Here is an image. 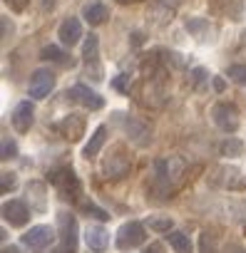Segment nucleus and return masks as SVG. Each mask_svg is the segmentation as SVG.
Wrapping results in <instances>:
<instances>
[{
	"mask_svg": "<svg viewBox=\"0 0 246 253\" xmlns=\"http://www.w3.org/2000/svg\"><path fill=\"white\" fill-rule=\"evenodd\" d=\"M184 171H187L184 159H179V157L159 159V162L154 164V184H157V189H159L164 196H172V191L179 186Z\"/></svg>",
	"mask_w": 246,
	"mask_h": 253,
	"instance_id": "1",
	"label": "nucleus"
},
{
	"mask_svg": "<svg viewBox=\"0 0 246 253\" xmlns=\"http://www.w3.org/2000/svg\"><path fill=\"white\" fill-rule=\"evenodd\" d=\"M130 167H132V159H130V154L125 152V147L114 144V147L109 149V154L104 157V162H102V174H104L107 179H122V176L130 171Z\"/></svg>",
	"mask_w": 246,
	"mask_h": 253,
	"instance_id": "2",
	"label": "nucleus"
},
{
	"mask_svg": "<svg viewBox=\"0 0 246 253\" xmlns=\"http://www.w3.org/2000/svg\"><path fill=\"white\" fill-rule=\"evenodd\" d=\"M57 226H60V248L55 253H75V248H77V221H75V216L67 213V211H60Z\"/></svg>",
	"mask_w": 246,
	"mask_h": 253,
	"instance_id": "3",
	"label": "nucleus"
},
{
	"mask_svg": "<svg viewBox=\"0 0 246 253\" xmlns=\"http://www.w3.org/2000/svg\"><path fill=\"white\" fill-rule=\"evenodd\" d=\"M211 119H214V124L219 126V129L226 132V134H234L239 129V109L231 102H216L211 107Z\"/></svg>",
	"mask_w": 246,
	"mask_h": 253,
	"instance_id": "4",
	"label": "nucleus"
},
{
	"mask_svg": "<svg viewBox=\"0 0 246 253\" xmlns=\"http://www.w3.org/2000/svg\"><path fill=\"white\" fill-rule=\"evenodd\" d=\"M145 241H147V231H145V223H140V221H127V223H122V228L117 231V248L119 251L137 248Z\"/></svg>",
	"mask_w": 246,
	"mask_h": 253,
	"instance_id": "5",
	"label": "nucleus"
},
{
	"mask_svg": "<svg viewBox=\"0 0 246 253\" xmlns=\"http://www.w3.org/2000/svg\"><path fill=\"white\" fill-rule=\"evenodd\" d=\"M117 119L122 122V129H125V134L130 137L132 144H137V147H147V144L152 142V129H149V126H147L142 119H137V117H127V114H119Z\"/></svg>",
	"mask_w": 246,
	"mask_h": 253,
	"instance_id": "6",
	"label": "nucleus"
},
{
	"mask_svg": "<svg viewBox=\"0 0 246 253\" xmlns=\"http://www.w3.org/2000/svg\"><path fill=\"white\" fill-rule=\"evenodd\" d=\"M50 181L57 186V191L65 196V199H77V194H80V181H77V176H75V171L70 169V167H60V169H52L50 171Z\"/></svg>",
	"mask_w": 246,
	"mask_h": 253,
	"instance_id": "7",
	"label": "nucleus"
},
{
	"mask_svg": "<svg viewBox=\"0 0 246 253\" xmlns=\"http://www.w3.org/2000/svg\"><path fill=\"white\" fill-rule=\"evenodd\" d=\"M177 8H179V0H152L149 8H147V20L152 25L162 28V25H167L174 18Z\"/></svg>",
	"mask_w": 246,
	"mask_h": 253,
	"instance_id": "8",
	"label": "nucleus"
},
{
	"mask_svg": "<svg viewBox=\"0 0 246 253\" xmlns=\"http://www.w3.org/2000/svg\"><path fill=\"white\" fill-rule=\"evenodd\" d=\"M55 87V72L52 70H35L33 77H30V97L33 99H45L50 94V89Z\"/></svg>",
	"mask_w": 246,
	"mask_h": 253,
	"instance_id": "9",
	"label": "nucleus"
},
{
	"mask_svg": "<svg viewBox=\"0 0 246 253\" xmlns=\"http://www.w3.org/2000/svg\"><path fill=\"white\" fill-rule=\"evenodd\" d=\"M52 241H55V228H50V226H45V223L33 226L30 231L23 233V243L30 246V248H38V251L48 248Z\"/></svg>",
	"mask_w": 246,
	"mask_h": 253,
	"instance_id": "10",
	"label": "nucleus"
},
{
	"mask_svg": "<svg viewBox=\"0 0 246 253\" xmlns=\"http://www.w3.org/2000/svg\"><path fill=\"white\" fill-rule=\"evenodd\" d=\"M3 218L10 223V226H25L30 221V209L25 201H18V199H10L3 204Z\"/></svg>",
	"mask_w": 246,
	"mask_h": 253,
	"instance_id": "11",
	"label": "nucleus"
},
{
	"mask_svg": "<svg viewBox=\"0 0 246 253\" xmlns=\"http://www.w3.org/2000/svg\"><path fill=\"white\" fill-rule=\"evenodd\" d=\"M67 94H70L77 104H82L85 109H92V112H95V109H102V107H104V99H102L95 89H90L87 84H75Z\"/></svg>",
	"mask_w": 246,
	"mask_h": 253,
	"instance_id": "12",
	"label": "nucleus"
},
{
	"mask_svg": "<svg viewBox=\"0 0 246 253\" xmlns=\"http://www.w3.org/2000/svg\"><path fill=\"white\" fill-rule=\"evenodd\" d=\"M57 35H60V42H62V45L72 47V45H77L80 38H82V23H80L77 18H65V20L60 23V28H57Z\"/></svg>",
	"mask_w": 246,
	"mask_h": 253,
	"instance_id": "13",
	"label": "nucleus"
},
{
	"mask_svg": "<svg viewBox=\"0 0 246 253\" xmlns=\"http://www.w3.org/2000/svg\"><path fill=\"white\" fill-rule=\"evenodd\" d=\"M57 129L65 134V139L77 142V139L85 134V117H82V114H67V117L57 124Z\"/></svg>",
	"mask_w": 246,
	"mask_h": 253,
	"instance_id": "14",
	"label": "nucleus"
},
{
	"mask_svg": "<svg viewBox=\"0 0 246 253\" xmlns=\"http://www.w3.org/2000/svg\"><path fill=\"white\" fill-rule=\"evenodd\" d=\"M10 119H13V126L18 132H28L33 126V119H35V107L30 102H18Z\"/></svg>",
	"mask_w": 246,
	"mask_h": 253,
	"instance_id": "15",
	"label": "nucleus"
},
{
	"mask_svg": "<svg viewBox=\"0 0 246 253\" xmlns=\"http://www.w3.org/2000/svg\"><path fill=\"white\" fill-rule=\"evenodd\" d=\"M85 241H87L90 251H95V253H104L107 246H109V233H107L102 226H90V228L85 231Z\"/></svg>",
	"mask_w": 246,
	"mask_h": 253,
	"instance_id": "16",
	"label": "nucleus"
},
{
	"mask_svg": "<svg viewBox=\"0 0 246 253\" xmlns=\"http://www.w3.org/2000/svg\"><path fill=\"white\" fill-rule=\"evenodd\" d=\"M82 15H85V20H87L90 25H102L109 13H107L104 3H99V0H90V3L82 5Z\"/></svg>",
	"mask_w": 246,
	"mask_h": 253,
	"instance_id": "17",
	"label": "nucleus"
},
{
	"mask_svg": "<svg viewBox=\"0 0 246 253\" xmlns=\"http://www.w3.org/2000/svg\"><path fill=\"white\" fill-rule=\"evenodd\" d=\"M104 142H107V126H104V124H99V126H97V129L92 132V137H90V142L85 144V152H82V154H85L87 159H92V157H97V154H99V149L104 147Z\"/></svg>",
	"mask_w": 246,
	"mask_h": 253,
	"instance_id": "18",
	"label": "nucleus"
},
{
	"mask_svg": "<svg viewBox=\"0 0 246 253\" xmlns=\"http://www.w3.org/2000/svg\"><path fill=\"white\" fill-rule=\"evenodd\" d=\"M167 241H169V246L174 248V253H192V241H189L187 233L172 231V233H167Z\"/></svg>",
	"mask_w": 246,
	"mask_h": 253,
	"instance_id": "19",
	"label": "nucleus"
},
{
	"mask_svg": "<svg viewBox=\"0 0 246 253\" xmlns=\"http://www.w3.org/2000/svg\"><path fill=\"white\" fill-rule=\"evenodd\" d=\"M219 152H221V157H241L244 154V142L229 137V139H224L219 144Z\"/></svg>",
	"mask_w": 246,
	"mask_h": 253,
	"instance_id": "20",
	"label": "nucleus"
},
{
	"mask_svg": "<svg viewBox=\"0 0 246 253\" xmlns=\"http://www.w3.org/2000/svg\"><path fill=\"white\" fill-rule=\"evenodd\" d=\"M97 50H99V40H97V35H87L85 47H82L85 65H87V62H97Z\"/></svg>",
	"mask_w": 246,
	"mask_h": 253,
	"instance_id": "21",
	"label": "nucleus"
},
{
	"mask_svg": "<svg viewBox=\"0 0 246 253\" xmlns=\"http://www.w3.org/2000/svg\"><path fill=\"white\" fill-rule=\"evenodd\" d=\"M187 30H192V33H197V40H201V42H204V40H206V38H204V30H206V33H211L214 28L209 25V20H201V18H194V20H187Z\"/></svg>",
	"mask_w": 246,
	"mask_h": 253,
	"instance_id": "22",
	"label": "nucleus"
},
{
	"mask_svg": "<svg viewBox=\"0 0 246 253\" xmlns=\"http://www.w3.org/2000/svg\"><path fill=\"white\" fill-rule=\"evenodd\" d=\"M15 157H18V144L5 134V137H3V144H0V159L8 162V159H15Z\"/></svg>",
	"mask_w": 246,
	"mask_h": 253,
	"instance_id": "23",
	"label": "nucleus"
},
{
	"mask_svg": "<svg viewBox=\"0 0 246 253\" xmlns=\"http://www.w3.org/2000/svg\"><path fill=\"white\" fill-rule=\"evenodd\" d=\"M40 57H43V60H50V62H65V52H62L57 45H48V47H43Z\"/></svg>",
	"mask_w": 246,
	"mask_h": 253,
	"instance_id": "24",
	"label": "nucleus"
},
{
	"mask_svg": "<svg viewBox=\"0 0 246 253\" xmlns=\"http://www.w3.org/2000/svg\"><path fill=\"white\" fill-rule=\"evenodd\" d=\"M189 80H192V87L194 89H204V82H209V72L204 67H194L192 75H189Z\"/></svg>",
	"mask_w": 246,
	"mask_h": 253,
	"instance_id": "25",
	"label": "nucleus"
},
{
	"mask_svg": "<svg viewBox=\"0 0 246 253\" xmlns=\"http://www.w3.org/2000/svg\"><path fill=\"white\" fill-rule=\"evenodd\" d=\"M82 211H85L87 216H92V218H99V221H109V213H107L104 209L95 206L92 201H82Z\"/></svg>",
	"mask_w": 246,
	"mask_h": 253,
	"instance_id": "26",
	"label": "nucleus"
},
{
	"mask_svg": "<svg viewBox=\"0 0 246 253\" xmlns=\"http://www.w3.org/2000/svg\"><path fill=\"white\" fill-rule=\"evenodd\" d=\"M226 75H229V80H234L236 84L246 87V65H231Z\"/></svg>",
	"mask_w": 246,
	"mask_h": 253,
	"instance_id": "27",
	"label": "nucleus"
},
{
	"mask_svg": "<svg viewBox=\"0 0 246 253\" xmlns=\"http://www.w3.org/2000/svg\"><path fill=\"white\" fill-rule=\"evenodd\" d=\"M15 186H18V176L13 171H3V174H0V189H3V194L13 191Z\"/></svg>",
	"mask_w": 246,
	"mask_h": 253,
	"instance_id": "28",
	"label": "nucleus"
},
{
	"mask_svg": "<svg viewBox=\"0 0 246 253\" xmlns=\"http://www.w3.org/2000/svg\"><path fill=\"white\" fill-rule=\"evenodd\" d=\"M149 228L159 233H172V218H149Z\"/></svg>",
	"mask_w": 246,
	"mask_h": 253,
	"instance_id": "29",
	"label": "nucleus"
},
{
	"mask_svg": "<svg viewBox=\"0 0 246 253\" xmlns=\"http://www.w3.org/2000/svg\"><path fill=\"white\" fill-rule=\"evenodd\" d=\"M112 87H114L117 92L130 94V75H119V77H114V80H112Z\"/></svg>",
	"mask_w": 246,
	"mask_h": 253,
	"instance_id": "30",
	"label": "nucleus"
},
{
	"mask_svg": "<svg viewBox=\"0 0 246 253\" xmlns=\"http://www.w3.org/2000/svg\"><path fill=\"white\" fill-rule=\"evenodd\" d=\"M85 72H87V77H92L95 82L102 80V65H99V62H87V65H85Z\"/></svg>",
	"mask_w": 246,
	"mask_h": 253,
	"instance_id": "31",
	"label": "nucleus"
},
{
	"mask_svg": "<svg viewBox=\"0 0 246 253\" xmlns=\"http://www.w3.org/2000/svg\"><path fill=\"white\" fill-rule=\"evenodd\" d=\"M201 253H216V246H214V238L204 231L201 233Z\"/></svg>",
	"mask_w": 246,
	"mask_h": 253,
	"instance_id": "32",
	"label": "nucleus"
},
{
	"mask_svg": "<svg viewBox=\"0 0 246 253\" xmlns=\"http://www.w3.org/2000/svg\"><path fill=\"white\" fill-rule=\"evenodd\" d=\"M10 33H13V23L8 18H3V38H8Z\"/></svg>",
	"mask_w": 246,
	"mask_h": 253,
	"instance_id": "33",
	"label": "nucleus"
},
{
	"mask_svg": "<svg viewBox=\"0 0 246 253\" xmlns=\"http://www.w3.org/2000/svg\"><path fill=\"white\" fill-rule=\"evenodd\" d=\"M226 253H246V251H244V248H241L239 243H231V246L226 248Z\"/></svg>",
	"mask_w": 246,
	"mask_h": 253,
	"instance_id": "34",
	"label": "nucleus"
},
{
	"mask_svg": "<svg viewBox=\"0 0 246 253\" xmlns=\"http://www.w3.org/2000/svg\"><path fill=\"white\" fill-rule=\"evenodd\" d=\"M8 3H10L13 8H18V10H23V8H25V3H28V0H8Z\"/></svg>",
	"mask_w": 246,
	"mask_h": 253,
	"instance_id": "35",
	"label": "nucleus"
},
{
	"mask_svg": "<svg viewBox=\"0 0 246 253\" xmlns=\"http://www.w3.org/2000/svg\"><path fill=\"white\" fill-rule=\"evenodd\" d=\"M145 253H162V246H159V243H152V246H149Z\"/></svg>",
	"mask_w": 246,
	"mask_h": 253,
	"instance_id": "36",
	"label": "nucleus"
},
{
	"mask_svg": "<svg viewBox=\"0 0 246 253\" xmlns=\"http://www.w3.org/2000/svg\"><path fill=\"white\" fill-rule=\"evenodd\" d=\"M214 87L221 92V89H224V80H221V77H214Z\"/></svg>",
	"mask_w": 246,
	"mask_h": 253,
	"instance_id": "37",
	"label": "nucleus"
},
{
	"mask_svg": "<svg viewBox=\"0 0 246 253\" xmlns=\"http://www.w3.org/2000/svg\"><path fill=\"white\" fill-rule=\"evenodd\" d=\"M3 253H20V251H18L15 246H5V248H3Z\"/></svg>",
	"mask_w": 246,
	"mask_h": 253,
	"instance_id": "38",
	"label": "nucleus"
},
{
	"mask_svg": "<svg viewBox=\"0 0 246 253\" xmlns=\"http://www.w3.org/2000/svg\"><path fill=\"white\" fill-rule=\"evenodd\" d=\"M117 3H122V5H130V3H140V0H117Z\"/></svg>",
	"mask_w": 246,
	"mask_h": 253,
	"instance_id": "39",
	"label": "nucleus"
}]
</instances>
